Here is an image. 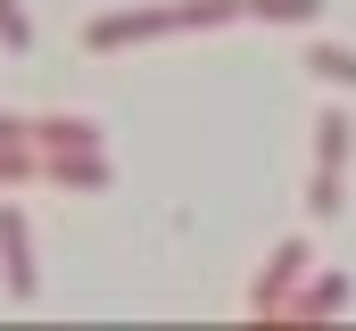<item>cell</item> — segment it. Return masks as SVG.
I'll use <instances>...</instances> for the list:
<instances>
[{
    "label": "cell",
    "instance_id": "cell-3",
    "mask_svg": "<svg viewBox=\"0 0 356 331\" xmlns=\"http://www.w3.org/2000/svg\"><path fill=\"white\" fill-rule=\"evenodd\" d=\"M42 182L50 191H108V158L99 150H42Z\"/></svg>",
    "mask_w": 356,
    "mask_h": 331
},
{
    "label": "cell",
    "instance_id": "cell-9",
    "mask_svg": "<svg viewBox=\"0 0 356 331\" xmlns=\"http://www.w3.org/2000/svg\"><path fill=\"white\" fill-rule=\"evenodd\" d=\"M249 17H266V25H315L323 0H249Z\"/></svg>",
    "mask_w": 356,
    "mask_h": 331
},
{
    "label": "cell",
    "instance_id": "cell-6",
    "mask_svg": "<svg viewBox=\"0 0 356 331\" xmlns=\"http://www.w3.org/2000/svg\"><path fill=\"white\" fill-rule=\"evenodd\" d=\"M348 116H340V108H323V116H315V166H323V174H340V158H348Z\"/></svg>",
    "mask_w": 356,
    "mask_h": 331
},
{
    "label": "cell",
    "instance_id": "cell-1",
    "mask_svg": "<svg viewBox=\"0 0 356 331\" xmlns=\"http://www.w3.org/2000/svg\"><path fill=\"white\" fill-rule=\"evenodd\" d=\"M158 33H182L175 8H124V17H91L83 50H124V42H158Z\"/></svg>",
    "mask_w": 356,
    "mask_h": 331
},
{
    "label": "cell",
    "instance_id": "cell-11",
    "mask_svg": "<svg viewBox=\"0 0 356 331\" xmlns=\"http://www.w3.org/2000/svg\"><path fill=\"white\" fill-rule=\"evenodd\" d=\"M332 307H348V282H340V273L315 282V290H298V315H332Z\"/></svg>",
    "mask_w": 356,
    "mask_h": 331
},
{
    "label": "cell",
    "instance_id": "cell-7",
    "mask_svg": "<svg viewBox=\"0 0 356 331\" xmlns=\"http://www.w3.org/2000/svg\"><path fill=\"white\" fill-rule=\"evenodd\" d=\"M25 182H42V150L33 141H0V191H25Z\"/></svg>",
    "mask_w": 356,
    "mask_h": 331
},
{
    "label": "cell",
    "instance_id": "cell-5",
    "mask_svg": "<svg viewBox=\"0 0 356 331\" xmlns=\"http://www.w3.org/2000/svg\"><path fill=\"white\" fill-rule=\"evenodd\" d=\"M33 150H99V124L91 116H33Z\"/></svg>",
    "mask_w": 356,
    "mask_h": 331
},
{
    "label": "cell",
    "instance_id": "cell-4",
    "mask_svg": "<svg viewBox=\"0 0 356 331\" xmlns=\"http://www.w3.org/2000/svg\"><path fill=\"white\" fill-rule=\"evenodd\" d=\"M307 265H315V257H307V241H282V248H273V273L249 290V307H257V315H273V307H282V290H290Z\"/></svg>",
    "mask_w": 356,
    "mask_h": 331
},
{
    "label": "cell",
    "instance_id": "cell-10",
    "mask_svg": "<svg viewBox=\"0 0 356 331\" xmlns=\"http://www.w3.org/2000/svg\"><path fill=\"white\" fill-rule=\"evenodd\" d=\"M0 50H33V17H25V0H0Z\"/></svg>",
    "mask_w": 356,
    "mask_h": 331
},
{
    "label": "cell",
    "instance_id": "cell-8",
    "mask_svg": "<svg viewBox=\"0 0 356 331\" xmlns=\"http://www.w3.org/2000/svg\"><path fill=\"white\" fill-rule=\"evenodd\" d=\"M307 75H323V83H356V50H340V42H315V50H307Z\"/></svg>",
    "mask_w": 356,
    "mask_h": 331
},
{
    "label": "cell",
    "instance_id": "cell-12",
    "mask_svg": "<svg viewBox=\"0 0 356 331\" xmlns=\"http://www.w3.org/2000/svg\"><path fill=\"white\" fill-rule=\"evenodd\" d=\"M0 141H33V116H8L0 108Z\"/></svg>",
    "mask_w": 356,
    "mask_h": 331
},
{
    "label": "cell",
    "instance_id": "cell-2",
    "mask_svg": "<svg viewBox=\"0 0 356 331\" xmlns=\"http://www.w3.org/2000/svg\"><path fill=\"white\" fill-rule=\"evenodd\" d=\"M0 282H8L17 307L42 290V282H33V232H25V207H0Z\"/></svg>",
    "mask_w": 356,
    "mask_h": 331
}]
</instances>
